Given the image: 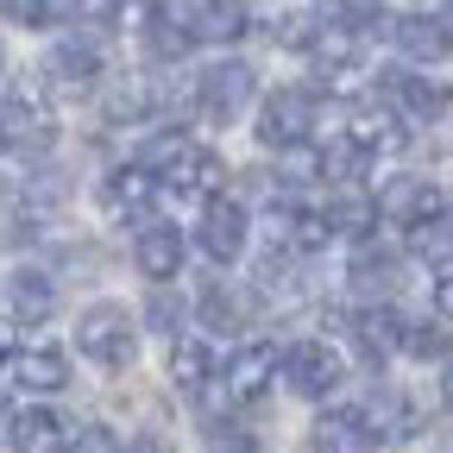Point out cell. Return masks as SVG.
Returning a JSON list of instances; mask_svg holds the SVG:
<instances>
[{
    "label": "cell",
    "mask_w": 453,
    "mask_h": 453,
    "mask_svg": "<svg viewBox=\"0 0 453 453\" xmlns=\"http://www.w3.org/2000/svg\"><path fill=\"white\" fill-rule=\"evenodd\" d=\"M441 396H447V410H453V359H447V372H441Z\"/></svg>",
    "instance_id": "cell-32"
},
{
    "label": "cell",
    "mask_w": 453,
    "mask_h": 453,
    "mask_svg": "<svg viewBox=\"0 0 453 453\" xmlns=\"http://www.w3.org/2000/svg\"><path fill=\"white\" fill-rule=\"evenodd\" d=\"M447 220H453V196H447Z\"/></svg>",
    "instance_id": "cell-34"
},
{
    "label": "cell",
    "mask_w": 453,
    "mask_h": 453,
    "mask_svg": "<svg viewBox=\"0 0 453 453\" xmlns=\"http://www.w3.org/2000/svg\"><path fill=\"white\" fill-rule=\"evenodd\" d=\"M0 13L13 26H50V0H0Z\"/></svg>",
    "instance_id": "cell-28"
},
{
    "label": "cell",
    "mask_w": 453,
    "mask_h": 453,
    "mask_svg": "<svg viewBox=\"0 0 453 453\" xmlns=\"http://www.w3.org/2000/svg\"><path fill=\"white\" fill-rule=\"evenodd\" d=\"M13 359H19V327L0 321V365H13Z\"/></svg>",
    "instance_id": "cell-30"
},
{
    "label": "cell",
    "mask_w": 453,
    "mask_h": 453,
    "mask_svg": "<svg viewBox=\"0 0 453 453\" xmlns=\"http://www.w3.org/2000/svg\"><path fill=\"white\" fill-rule=\"evenodd\" d=\"M183 234L170 220H151V226H139L133 234V265H139V277H151V283H170L183 271Z\"/></svg>",
    "instance_id": "cell-11"
},
{
    "label": "cell",
    "mask_w": 453,
    "mask_h": 453,
    "mask_svg": "<svg viewBox=\"0 0 453 453\" xmlns=\"http://www.w3.org/2000/svg\"><path fill=\"white\" fill-rule=\"evenodd\" d=\"M327 220H334V234H353V240H365L372 226H378V208H372L365 196H353V189H347V196H340V202L327 208Z\"/></svg>",
    "instance_id": "cell-25"
},
{
    "label": "cell",
    "mask_w": 453,
    "mask_h": 453,
    "mask_svg": "<svg viewBox=\"0 0 453 453\" xmlns=\"http://www.w3.org/2000/svg\"><path fill=\"white\" fill-rule=\"evenodd\" d=\"M410 359H453V321L441 315H422V321H403V347Z\"/></svg>",
    "instance_id": "cell-20"
},
{
    "label": "cell",
    "mask_w": 453,
    "mask_h": 453,
    "mask_svg": "<svg viewBox=\"0 0 453 453\" xmlns=\"http://www.w3.org/2000/svg\"><path fill=\"white\" fill-rule=\"evenodd\" d=\"M196 246L214 258V265H234L240 252H246V208L240 202H208L202 208V226H196Z\"/></svg>",
    "instance_id": "cell-9"
},
{
    "label": "cell",
    "mask_w": 453,
    "mask_h": 453,
    "mask_svg": "<svg viewBox=\"0 0 453 453\" xmlns=\"http://www.w3.org/2000/svg\"><path fill=\"white\" fill-rule=\"evenodd\" d=\"M170 378H177V390H202L214 378L208 340H177V347H170Z\"/></svg>",
    "instance_id": "cell-21"
},
{
    "label": "cell",
    "mask_w": 453,
    "mask_h": 453,
    "mask_svg": "<svg viewBox=\"0 0 453 453\" xmlns=\"http://www.w3.org/2000/svg\"><path fill=\"white\" fill-rule=\"evenodd\" d=\"M434 315H441V321H453V271H441V277H434Z\"/></svg>",
    "instance_id": "cell-29"
},
{
    "label": "cell",
    "mask_w": 453,
    "mask_h": 453,
    "mask_svg": "<svg viewBox=\"0 0 453 453\" xmlns=\"http://www.w3.org/2000/svg\"><path fill=\"white\" fill-rule=\"evenodd\" d=\"M13 378L32 396H57V390L70 384V359H64V347H32V353L13 359Z\"/></svg>",
    "instance_id": "cell-16"
},
{
    "label": "cell",
    "mask_w": 453,
    "mask_h": 453,
    "mask_svg": "<svg viewBox=\"0 0 453 453\" xmlns=\"http://www.w3.org/2000/svg\"><path fill=\"white\" fill-rule=\"evenodd\" d=\"M202 321L214 334H240L246 327V303L226 290V283H202Z\"/></svg>",
    "instance_id": "cell-23"
},
{
    "label": "cell",
    "mask_w": 453,
    "mask_h": 453,
    "mask_svg": "<svg viewBox=\"0 0 453 453\" xmlns=\"http://www.w3.org/2000/svg\"><path fill=\"white\" fill-rule=\"evenodd\" d=\"M7 296H13V315H19V321H44V315L57 309V283H50L38 265H19L13 283H7Z\"/></svg>",
    "instance_id": "cell-19"
},
{
    "label": "cell",
    "mask_w": 453,
    "mask_h": 453,
    "mask_svg": "<svg viewBox=\"0 0 453 453\" xmlns=\"http://www.w3.org/2000/svg\"><path fill=\"white\" fill-rule=\"evenodd\" d=\"M283 372V353L265 347V340H252V347H240L234 359H226V390H234V403H258V396L277 384Z\"/></svg>",
    "instance_id": "cell-12"
},
{
    "label": "cell",
    "mask_w": 453,
    "mask_h": 453,
    "mask_svg": "<svg viewBox=\"0 0 453 453\" xmlns=\"http://www.w3.org/2000/svg\"><path fill=\"white\" fill-rule=\"evenodd\" d=\"M359 347H365V359H390L396 347H403V321H396L390 309H365L359 315Z\"/></svg>",
    "instance_id": "cell-22"
},
{
    "label": "cell",
    "mask_w": 453,
    "mask_h": 453,
    "mask_svg": "<svg viewBox=\"0 0 453 453\" xmlns=\"http://www.w3.org/2000/svg\"><path fill=\"white\" fill-rule=\"evenodd\" d=\"M50 76H64V82H95V76H101V38H88V32L57 38V50H50Z\"/></svg>",
    "instance_id": "cell-18"
},
{
    "label": "cell",
    "mask_w": 453,
    "mask_h": 453,
    "mask_svg": "<svg viewBox=\"0 0 453 453\" xmlns=\"http://www.w3.org/2000/svg\"><path fill=\"white\" fill-rule=\"evenodd\" d=\"M309 453H378V428L365 410H321L309 428Z\"/></svg>",
    "instance_id": "cell-7"
},
{
    "label": "cell",
    "mask_w": 453,
    "mask_h": 453,
    "mask_svg": "<svg viewBox=\"0 0 453 453\" xmlns=\"http://www.w3.org/2000/svg\"><path fill=\"white\" fill-rule=\"evenodd\" d=\"M0 202H7V177H0Z\"/></svg>",
    "instance_id": "cell-33"
},
{
    "label": "cell",
    "mask_w": 453,
    "mask_h": 453,
    "mask_svg": "<svg viewBox=\"0 0 453 453\" xmlns=\"http://www.w3.org/2000/svg\"><path fill=\"white\" fill-rule=\"evenodd\" d=\"M64 13H82V0H50V19H64Z\"/></svg>",
    "instance_id": "cell-31"
},
{
    "label": "cell",
    "mask_w": 453,
    "mask_h": 453,
    "mask_svg": "<svg viewBox=\"0 0 453 453\" xmlns=\"http://www.w3.org/2000/svg\"><path fill=\"white\" fill-rule=\"evenodd\" d=\"M183 151H189V133H157V139L139 151V164H145V170H170Z\"/></svg>",
    "instance_id": "cell-26"
},
{
    "label": "cell",
    "mask_w": 453,
    "mask_h": 453,
    "mask_svg": "<svg viewBox=\"0 0 453 453\" xmlns=\"http://www.w3.org/2000/svg\"><path fill=\"white\" fill-rule=\"evenodd\" d=\"M76 347L88 353V365L101 372H127L133 353H139V321L127 303H88L82 321H76Z\"/></svg>",
    "instance_id": "cell-1"
},
{
    "label": "cell",
    "mask_w": 453,
    "mask_h": 453,
    "mask_svg": "<svg viewBox=\"0 0 453 453\" xmlns=\"http://www.w3.org/2000/svg\"><path fill=\"white\" fill-rule=\"evenodd\" d=\"M390 38L410 64H447L453 57V19H441V13H403L390 26Z\"/></svg>",
    "instance_id": "cell-10"
},
{
    "label": "cell",
    "mask_w": 453,
    "mask_h": 453,
    "mask_svg": "<svg viewBox=\"0 0 453 453\" xmlns=\"http://www.w3.org/2000/svg\"><path fill=\"white\" fill-rule=\"evenodd\" d=\"M252 95H258V76H252V64H240V57H220V64H208L196 76V107H202L208 127H234Z\"/></svg>",
    "instance_id": "cell-2"
},
{
    "label": "cell",
    "mask_w": 453,
    "mask_h": 453,
    "mask_svg": "<svg viewBox=\"0 0 453 453\" xmlns=\"http://www.w3.org/2000/svg\"><path fill=\"white\" fill-rule=\"evenodd\" d=\"M384 95H390V113L410 120V127H434V120H447V107H453V88L441 76H422V70L384 76Z\"/></svg>",
    "instance_id": "cell-5"
},
{
    "label": "cell",
    "mask_w": 453,
    "mask_h": 453,
    "mask_svg": "<svg viewBox=\"0 0 453 453\" xmlns=\"http://www.w3.org/2000/svg\"><path fill=\"white\" fill-rule=\"evenodd\" d=\"M240 32H246V7H240V0H196V7H189V38H202V44H226Z\"/></svg>",
    "instance_id": "cell-17"
},
{
    "label": "cell",
    "mask_w": 453,
    "mask_h": 453,
    "mask_svg": "<svg viewBox=\"0 0 453 453\" xmlns=\"http://www.w3.org/2000/svg\"><path fill=\"white\" fill-rule=\"evenodd\" d=\"M378 7H384V0H321V13L340 19V26H372Z\"/></svg>",
    "instance_id": "cell-27"
},
{
    "label": "cell",
    "mask_w": 453,
    "mask_h": 453,
    "mask_svg": "<svg viewBox=\"0 0 453 453\" xmlns=\"http://www.w3.org/2000/svg\"><path fill=\"white\" fill-rule=\"evenodd\" d=\"M76 428L57 416V410H19L13 428H7V447L13 453H70Z\"/></svg>",
    "instance_id": "cell-14"
},
{
    "label": "cell",
    "mask_w": 453,
    "mask_h": 453,
    "mask_svg": "<svg viewBox=\"0 0 453 453\" xmlns=\"http://www.w3.org/2000/svg\"><path fill=\"white\" fill-rule=\"evenodd\" d=\"M0 145H7V139H0Z\"/></svg>",
    "instance_id": "cell-35"
},
{
    "label": "cell",
    "mask_w": 453,
    "mask_h": 453,
    "mask_svg": "<svg viewBox=\"0 0 453 453\" xmlns=\"http://www.w3.org/2000/svg\"><path fill=\"white\" fill-rule=\"evenodd\" d=\"M0 139L7 145H32V151H44L50 139H57V120H50V107L38 101V95H7L0 101Z\"/></svg>",
    "instance_id": "cell-13"
},
{
    "label": "cell",
    "mask_w": 453,
    "mask_h": 453,
    "mask_svg": "<svg viewBox=\"0 0 453 453\" xmlns=\"http://www.w3.org/2000/svg\"><path fill=\"white\" fill-rule=\"evenodd\" d=\"M315 133V101L303 88H271L258 107V145L265 151H290Z\"/></svg>",
    "instance_id": "cell-4"
},
{
    "label": "cell",
    "mask_w": 453,
    "mask_h": 453,
    "mask_svg": "<svg viewBox=\"0 0 453 453\" xmlns=\"http://www.w3.org/2000/svg\"><path fill=\"white\" fill-rule=\"evenodd\" d=\"M283 378H290L296 396H309V403H321V396L340 390V378H347V359H340L334 340H296L290 353H283Z\"/></svg>",
    "instance_id": "cell-3"
},
{
    "label": "cell",
    "mask_w": 453,
    "mask_h": 453,
    "mask_svg": "<svg viewBox=\"0 0 453 453\" xmlns=\"http://www.w3.org/2000/svg\"><path fill=\"white\" fill-rule=\"evenodd\" d=\"M340 139H347L359 157H384V151H396V113L390 107H353L347 113V127H340Z\"/></svg>",
    "instance_id": "cell-15"
},
{
    "label": "cell",
    "mask_w": 453,
    "mask_h": 453,
    "mask_svg": "<svg viewBox=\"0 0 453 453\" xmlns=\"http://www.w3.org/2000/svg\"><path fill=\"white\" fill-rule=\"evenodd\" d=\"M378 214L403 220V226H428V220H447V196L428 177H390L378 196Z\"/></svg>",
    "instance_id": "cell-6"
},
{
    "label": "cell",
    "mask_w": 453,
    "mask_h": 453,
    "mask_svg": "<svg viewBox=\"0 0 453 453\" xmlns=\"http://www.w3.org/2000/svg\"><path fill=\"white\" fill-rule=\"evenodd\" d=\"M164 183L177 189V196H189V202H202V208H208V202L226 189V157H220V151H208V145H189L177 164L164 170Z\"/></svg>",
    "instance_id": "cell-8"
},
{
    "label": "cell",
    "mask_w": 453,
    "mask_h": 453,
    "mask_svg": "<svg viewBox=\"0 0 453 453\" xmlns=\"http://www.w3.org/2000/svg\"><path fill=\"white\" fill-rule=\"evenodd\" d=\"M145 202H151V170H145V164L113 170V183H107V208H113V214H133V208H145Z\"/></svg>",
    "instance_id": "cell-24"
}]
</instances>
